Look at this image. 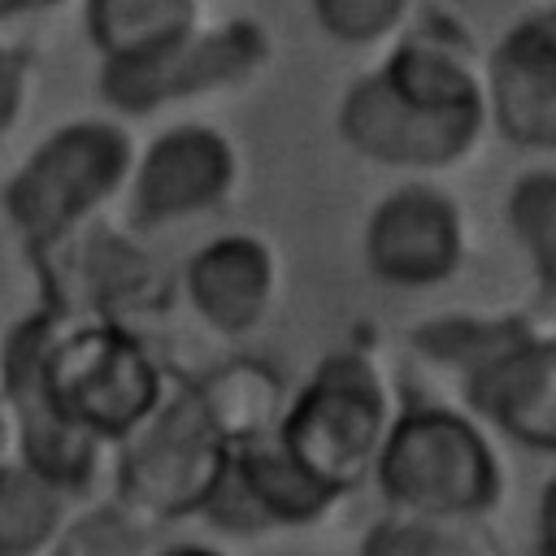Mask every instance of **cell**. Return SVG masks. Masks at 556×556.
<instances>
[{"mask_svg":"<svg viewBox=\"0 0 556 556\" xmlns=\"http://www.w3.org/2000/svg\"><path fill=\"white\" fill-rule=\"evenodd\" d=\"M334 130L361 161L395 174H443L491 130L486 65L443 17H417L391 39L334 109Z\"/></svg>","mask_w":556,"mask_h":556,"instance_id":"cell-1","label":"cell"},{"mask_svg":"<svg viewBox=\"0 0 556 556\" xmlns=\"http://www.w3.org/2000/svg\"><path fill=\"white\" fill-rule=\"evenodd\" d=\"M274 61V35L256 17L195 22L143 52L100 61V100L117 113L148 117L156 109L235 91L256 83Z\"/></svg>","mask_w":556,"mask_h":556,"instance_id":"cell-5","label":"cell"},{"mask_svg":"<svg viewBox=\"0 0 556 556\" xmlns=\"http://www.w3.org/2000/svg\"><path fill=\"white\" fill-rule=\"evenodd\" d=\"M374 486L391 513L456 526L504 500V465L473 413L452 404H404L378 452Z\"/></svg>","mask_w":556,"mask_h":556,"instance_id":"cell-2","label":"cell"},{"mask_svg":"<svg viewBox=\"0 0 556 556\" xmlns=\"http://www.w3.org/2000/svg\"><path fill=\"white\" fill-rule=\"evenodd\" d=\"M70 0H0V17H35V13H52Z\"/></svg>","mask_w":556,"mask_h":556,"instance_id":"cell-25","label":"cell"},{"mask_svg":"<svg viewBox=\"0 0 556 556\" xmlns=\"http://www.w3.org/2000/svg\"><path fill=\"white\" fill-rule=\"evenodd\" d=\"M534 526H539V556H556V473H552V478L543 482V491H539Z\"/></svg>","mask_w":556,"mask_h":556,"instance_id":"cell-24","label":"cell"},{"mask_svg":"<svg viewBox=\"0 0 556 556\" xmlns=\"http://www.w3.org/2000/svg\"><path fill=\"white\" fill-rule=\"evenodd\" d=\"M22 100H26V61L0 43V135L17 122Z\"/></svg>","mask_w":556,"mask_h":556,"instance_id":"cell-23","label":"cell"},{"mask_svg":"<svg viewBox=\"0 0 556 556\" xmlns=\"http://www.w3.org/2000/svg\"><path fill=\"white\" fill-rule=\"evenodd\" d=\"M308 13L330 43L365 52L400 39L421 17V0H308Z\"/></svg>","mask_w":556,"mask_h":556,"instance_id":"cell-21","label":"cell"},{"mask_svg":"<svg viewBox=\"0 0 556 556\" xmlns=\"http://www.w3.org/2000/svg\"><path fill=\"white\" fill-rule=\"evenodd\" d=\"M361 556H478V552L452 530V521L391 513L365 530Z\"/></svg>","mask_w":556,"mask_h":556,"instance_id":"cell-22","label":"cell"},{"mask_svg":"<svg viewBox=\"0 0 556 556\" xmlns=\"http://www.w3.org/2000/svg\"><path fill=\"white\" fill-rule=\"evenodd\" d=\"M243 161L235 139L213 122L165 126L130 169V217L148 230L204 217L239 187Z\"/></svg>","mask_w":556,"mask_h":556,"instance_id":"cell-9","label":"cell"},{"mask_svg":"<svg viewBox=\"0 0 556 556\" xmlns=\"http://www.w3.org/2000/svg\"><path fill=\"white\" fill-rule=\"evenodd\" d=\"M43 391L65 421L100 443L130 439L169 395L165 369L117 317L61 321L43 352Z\"/></svg>","mask_w":556,"mask_h":556,"instance_id":"cell-4","label":"cell"},{"mask_svg":"<svg viewBox=\"0 0 556 556\" xmlns=\"http://www.w3.org/2000/svg\"><path fill=\"white\" fill-rule=\"evenodd\" d=\"M204 17V0H83V26L100 61L143 52Z\"/></svg>","mask_w":556,"mask_h":556,"instance_id":"cell-18","label":"cell"},{"mask_svg":"<svg viewBox=\"0 0 556 556\" xmlns=\"http://www.w3.org/2000/svg\"><path fill=\"white\" fill-rule=\"evenodd\" d=\"M156 556H226V552L204 547V543H174V547H165V552H156Z\"/></svg>","mask_w":556,"mask_h":556,"instance_id":"cell-26","label":"cell"},{"mask_svg":"<svg viewBox=\"0 0 556 556\" xmlns=\"http://www.w3.org/2000/svg\"><path fill=\"white\" fill-rule=\"evenodd\" d=\"M395 421L391 387L378 356L361 343L317 361L308 382L278 417V443L339 500L374 482L378 452Z\"/></svg>","mask_w":556,"mask_h":556,"instance_id":"cell-3","label":"cell"},{"mask_svg":"<svg viewBox=\"0 0 556 556\" xmlns=\"http://www.w3.org/2000/svg\"><path fill=\"white\" fill-rule=\"evenodd\" d=\"M56 326H61V317H30L13 334V343H9V395L22 413V439H26L30 465L70 491V486L91 478L100 439L78 430L74 421H65L43 391V352H48Z\"/></svg>","mask_w":556,"mask_h":556,"instance_id":"cell-14","label":"cell"},{"mask_svg":"<svg viewBox=\"0 0 556 556\" xmlns=\"http://www.w3.org/2000/svg\"><path fill=\"white\" fill-rule=\"evenodd\" d=\"M482 65L491 130L517 152H556V0L521 13Z\"/></svg>","mask_w":556,"mask_h":556,"instance_id":"cell-10","label":"cell"},{"mask_svg":"<svg viewBox=\"0 0 556 556\" xmlns=\"http://www.w3.org/2000/svg\"><path fill=\"white\" fill-rule=\"evenodd\" d=\"M469 222L452 191L430 178H408L382 191L361 230V256L374 282L391 291H430L460 274Z\"/></svg>","mask_w":556,"mask_h":556,"instance_id":"cell-8","label":"cell"},{"mask_svg":"<svg viewBox=\"0 0 556 556\" xmlns=\"http://www.w3.org/2000/svg\"><path fill=\"white\" fill-rule=\"evenodd\" d=\"M508 230L521 243L534 278L556 300V165L521 169L504 200Z\"/></svg>","mask_w":556,"mask_h":556,"instance_id":"cell-19","label":"cell"},{"mask_svg":"<svg viewBox=\"0 0 556 556\" xmlns=\"http://www.w3.org/2000/svg\"><path fill=\"white\" fill-rule=\"evenodd\" d=\"M126 452L117 460V491L130 513L148 521L174 517H204L226 465L230 443L208 417L195 382L165 395V404L122 439Z\"/></svg>","mask_w":556,"mask_h":556,"instance_id":"cell-7","label":"cell"},{"mask_svg":"<svg viewBox=\"0 0 556 556\" xmlns=\"http://www.w3.org/2000/svg\"><path fill=\"white\" fill-rule=\"evenodd\" d=\"M526 326L530 317L521 313H434L408 330V348L417 361L456 378L460 387L491 356H500Z\"/></svg>","mask_w":556,"mask_h":556,"instance_id":"cell-17","label":"cell"},{"mask_svg":"<svg viewBox=\"0 0 556 556\" xmlns=\"http://www.w3.org/2000/svg\"><path fill=\"white\" fill-rule=\"evenodd\" d=\"M61 482L26 469H0V556H26L43 547L61 517Z\"/></svg>","mask_w":556,"mask_h":556,"instance_id":"cell-20","label":"cell"},{"mask_svg":"<svg viewBox=\"0 0 556 556\" xmlns=\"http://www.w3.org/2000/svg\"><path fill=\"white\" fill-rule=\"evenodd\" d=\"M278 282H282V261L274 243L252 230L217 235L204 248H195L182 265L187 304L222 339L252 334L269 317L278 300Z\"/></svg>","mask_w":556,"mask_h":556,"instance_id":"cell-13","label":"cell"},{"mask_svg":"<svg viewBox=\"0 0 556 556\" xmlns=\"http://www.w3.org/2000/svg\"><path fill=\"white\" fill-rule=\"evenodd\" d=\"M339 504L274 434L243 443L230 452V465L204 508L217 530L230 534H265V530H300L317 526Z\"/></svg>","mask_w":556,"mask_h":556,"instance_id":"cell-11","label":"cell"},{"mask_svg":"<svg viewBox=\"0 0 556 556\" xmlns=\"http://www.w3.org/2000/svg\"><path fill=\"white\" fill-rule=\"evenodd\" d=\"M52 248H65L61 256V304L91 313V317H117L130 308H152L165 300L161 269L148 252H139L126 235L109 226H78ZM48 252V248H43Z\"/></svg>","mask_w":556,"mask_h":556,"instance_id":"cell-15","label":"cell"},{"mask_svg":"<svg viewBox=\"0 0 556 556\" xmlns=\"http://www.w3.org/2000/svg\"><path fill=\"white\" fill-rule=\"evenodd\" d=\"M469 413L517 447L556 456V330L526 326L500 356L460 382Z\"/></svg>","mask_w":556,"mask_h":556,"instance_id":"cell-12","label":"cell"},{"mask_svg":"<svg viewBox=\"0 0 556 556\" xmlns=\"http://www.w3.org/2000/svg\"><path fill=\"white\" fill-rule=\"evenodd\" d=\"M208 417L217 421V430L226 434L230 447L256 443L278 434V417L287 408V391H282V374L261 361V356H235L226 365H217L213 374H204L195 382Z\"/></svg>","mask_w":556,"mask_h":556,"instance_id":"cell-16","label":"cell"},{"mask_svg":"<svg viewBox=\"0 0 556 556\" xmlns=\"http://www.w3.org/2000/svg\"><path fill=\"white\" fill-rule=\"evenodd\" d=\"M135 156V139L109 117L65 122L9 178V222L30 248H52L130 182Z\"/></svg>","mask_w":556,"mask_h":556,"instance_id":"cell-6","label":"cell"}]
</instances>
